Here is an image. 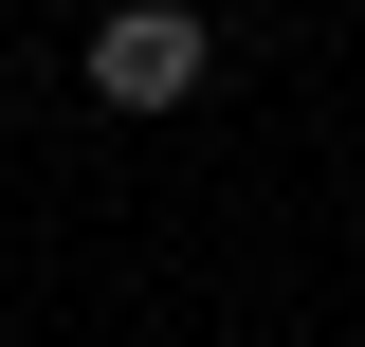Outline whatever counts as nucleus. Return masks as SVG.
Here are the masks:
<instances>
[{
  "instance_id": "nucleus-1",
  "label": "nucleus",
  "mask_w": 365,
  "mask_h": 347,
  "mask_svg": "<svg viewBox=\"0 0 365 347\" xmlns=\"http://www.w3.org/2000/svg\"><path fill=\"white\" fill-rule=\"evenodd\" d=\"M201 74H220V19H182V0H128V19H91V91H110V110H182Z\"/></svg>"
}]
</instances>
